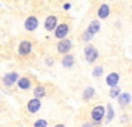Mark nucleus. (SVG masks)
<instances>
[{"label":"nucleus","instance_id":"obj_1","mask_svg":"<svg viewBox=\"0 0 132 127\" xmlns=\"http://www.w3.org/2000/svg\"><path fill=\"white\" fill-rule=\"evenodd\" d=\"M85 54H86L87 61H89V62H94V61L96 60V57H98V52L95 50L94 46L89 45V46L85 49Z\"/></svg>","mask_w":132,"mask_h":127},{"label":"nucleus","instance_id":"obj_2","mask_svg":"<svg viewBox=\"0 0 132 127\" xmlns=\"http://www.w3.org/2000/svg\"><path fill=\"white\" fill-rule=\"evenodd\" d=\"M91 115H93V119L95 122H99V121L103 118V115H104V109L102 107V106H96V107L93 109Z\"/></svg>","mask_w":132,"mask_h":127},{"label":"nucleus","instance_id":"obj_3","mask_svg":"<svg viewBox=\"0 0 132 127\" xmlns=\"http://www.w3.org/2000/svg\"><path fill=\"white\" fill-rule=\"evenodd\" d=\"M37 25H38V20H37L35 16L28 17L27 21H25V28H27L28 30H35V29L37 28Z\"/></svg>","mask_w":132,"mask_h":127},{"label":"nucleus","instance_id":"obj_4","mask_svg":"<svg viewBox=\"0 0 132 127\" xmlns=\"http://www.w3.org/2000/svg\"><path fill=\"white\" fill-rule=\"evenodd\" d=\"M68 32H69V27L66 25V24H61V25H58L57 29H56V37L63 38L66 35H68Z\"/></svg>","mask_w":132,"mask_h":127},{"label":"nucleus","instance_id":"obj_5","mask_svg":"<svg viewBox=\"0 0 132 127\" xmlns=\"http://www.w3.org/2000/svg\"><path fill=\"white\" fill-rule=\"evenodd\" d=\"M71 48V42L69 40H62L60 41V44H58V52L60 53H68Z\"/></svg>","mask_w":132,"mask_h":127},{"label":"nucleus","instance_id":"obj_6","mask_svg":"<svg viewBox=\"0 0 132 127\" xmlns=\"http://www.w3.org/2000/svg\"><path fill=\"white\" fill-rule=\"evenodd\" d=\"M29 52H30V42H29V41H23V42L20 44L19 53H20L21 56H27Z\"/></svg>","mask_w":132,"mask_h":127},{"label":"nucleus","instance_id":"obj_7","mask_svg":"<svg viewBox=\"0 0 132 127\" xmlns=\"http://www.w3.org/2000/svg\"><path fill=\"white\" fill-rule=\"evenodd\" d=\"M56 24H57V17L56 16H49L45 20V28L48 30H53L54 28H56Z\"/></svg>","mask_w":132,"mask_h":127},{"label":"nucleus","instance_id":"obj_8","mask_svg":"<svg viewBox=\"0 0 132 127\" xmlns=\"http://www.w3.org/2000/svg\"><path fill=\"white\" fill-rule=\"evenodd\" d=\"M40 101L37 99V98H35V99H30L29 101V103H28V110L30 111V113H36L38 109H40Z\"/></svg>","mask_w":132,"mask_h":127},{"label":"nucleus","instance_id":"obj_9","mask_svg":"<svg viewBox=\"0 0 132 127\" xmlns=\"http://www.w3.org/2000/svg\"><path fill=\"white\" fill-rule=\"evenodd\" d=\"M119 82V76L116 73H111V74H108L107 76V85H110V86H116Z\"/></svg>","mask_w":132,"mask_h":127},{"label":"nucleus","instance_id":"obj_10","mask_svg":"<svg viewBox=\"0 0 132 127\" xmlns=\"http://www.w3.org/2000/svg\"><path fill=\"white\" fill-rule=\"evenodd\" d=\"M16 80H17V73H11L4 77V83L7 86H11L13 82H16Z\"/></svg>","mask_w":132,"mask_h":127},{"label":"nucleus","instance_id":"obj_11","mask_svg":"<svg viewBox=\"0 0 132 127\" xmlns=\"http://www.w3.org/2000/svg\"><path fill=\"white\" fill-rule=\"evenodd\" d=\"M98 15H99V17H101V19L107 17V16L110 15V7H108L107 4H103L101 8H99V11H98Z\"/></svg>","mask_w":132,"mask_h":127},{"label":"nucleus","instance_id":"obj_12","mask_svg":"<svg viewBox=\"0 0 132 127\" xmlns=\"http://www.w3.org/2000/svg\"><path fill=\"white\" fill-rule=\"evenodd\" d=\"M99 23L98 21H93V23L90 24V27H89V29H87V32H89L90 35H94V33H96V32L99 30Z\"/></svg>","mask_w":132,"mask_h":127},{"label":"nucleus","instance_id":"obj_13","mask_svg":"<svg viewBox=\"0 0 132 127\" xmlns=\"http://www.w3.org/2000/svg\"><path fill=\"white\" fill-rule=\"evenodd\" d=\"M35 97L38 99V98H41V97H45V89H44L42 86H37L36 89H35Z\"/></svg>","mask_w":132,"mask_h":127},{"label":"nucleus","instance_id":"obj_14","mask_svg":"<svg viewBox=\"0 0 132 127\" xmlns=\"http://www.w3.org/2000/svg\"><path fill=\"white\" fill-rule=\"evenodd\" d=\"M63 62V66H66V68H69V66H71L73 65V62H74V58L70 56V54H68V56H65V58L62 60Z\"/></svg>","mask_w":132,"mask_h":127},{"label":"nucleus","instance_id":"obj_15","mask_svg":"<svg viewBox=\"0 0 132 127\" xmlns=\"http://www.w3.org/2000/svg\"><path fill=\"white\" fill-rule=\"evenodd\" d=\"M129 101H131V97H129V94H127V93L122 94L119 97V102L122 105H127V103H129Z\"/></svg>","mask_w":132,"mask_h":127},{"label":"nucleus","instance_id":"obj_16","mask_svg":"<svg viewBox=\"0 0 132 127\" xmlns=\"http://www.w3.org/2000/svg\"><path fill=\"white\" fill-rule=\"evenodd\" d=\"M19 86H20L21 89H28V88L30 86V81H29L28 78H21V80L19 81Z\"/></svg>","mask_w":132,"mask_h":127},{"label":"nucleus","instance_id":"obj_17","mask_svg":"<svg viewBox=\"0 0 132 127\" xmlns=\"http://www.w3.org/2000/svg\"><path fill=\"white\" fill-rule=\"evenodd\" d=\"M94 93H95V91H94L93 88H87V89L85 90V98H86V99H90L93 95H94Z\"/></svg>","mask_w":132,"mask_h":127},{"label":"nucleus","instance_id":"obj_18","mask_svg":"<svg viewBox=\"0 0 132 127\" xmlns=\"http://www.w3.org/2000/svg\"><path fill=\"white\" fill-rule=\"evenodd\" d=\"M46 126H48V123H46V121H44V119H38L35 123V127H46Z\"/></svg>","mask_w":132,"mask_h":127},{"label":"nucleus","instance_id":"obj_19","mask_svg":"<svg viewBox=\"0 0 132 127\" xmlns=\"http://www.w3.org/2000/svg\"><path fill=\"white\" fill-rule=\"evenodd\" d=\"M119 93H120V89L119 88H114L111 91H110V95H111L112 98H115V97H118V95H119Z\"/></svg>","mask_w":132,"mask_h":127},{"label":"nucleus","instance_id":"obj_20","mask_svg":"<svg viewBox=\"0 0 132 127\" xmlns=\"http://www.w3.org/2000/svg\"><path fill=\"white\" fill-rule=\"evenodd\" d=\"M102 70H103V69H102L101 66H99V68H95V69H94V76H95V77L102 76Z\"/></svg>","mask_w":132,"mask_h":127},{"label":"nucleus","instance_id":"obj_21","mask_svg":"<svg viewBox=\"0 0 132 127\" xmlns=\"http://www.w3.org/2000/svg\"><path fill=\"white\" fill-rule=\"evenodd\" d=\"M112 116H114L112 107H111V105H108V121H111V119H112Z\"/></svg>","mask_w":132,"mask_h":127},{"label":"nucleus","instance_id":"obj_22","mask_svg":"<svg viewBox=\"0 0 132 127\" xmlns=\"http://www.w3.org/2000/svg\"><path fill=\"white\" fill-rule=\"evenodd\" d=\"M63 8H65V9H69V8H70V4H65Z\"/></svg>","mask_w":132,"mask_h":127},{"label":"nucleus","instance_id":"obj_23","mask_svg":"<svg viewBox=\"0 0 132 127\" xmlns=\"http://www.w3.org/2000/svg\"><path fill=\"white\" fill-rule=\"evenodd\" d=\"M56 127H65V126H63V124H57Z\"/></svg>","mask_w":132,"mask_h":127},{"label":"nucleus","instance_id":"obj_24","mask_svg":"<svg viewBox=\"0 0 132 127\" xmlns=\"http://www.w3.org/2000/svg\"><path fill=\"white\" fill-rule=\"evenodd\" d=\"M83 127H91V126H90V124H89V123H87V124H85V126H83Z\"/></svg>","mask_w":132,"mask_h":127}]
</instances>
